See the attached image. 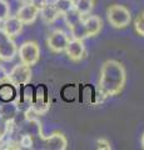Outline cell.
Returning a JSON list of instances; mask_svg holds the SVG:
<instances>
[{
	"mask_svg": "<svg viewBox=\"0 0 144 150\" xmlns=\"http://www.w3.org/2000/svg\"><path fill=\"white\" fill-rule=\"evenodd\" d=\"M125 81H127V73L122 63L117 60H106L101 65L98 90L103 98L119 94L124 89Z\"/></svg>",
	"mask_w": 144,
	"mask_h": 150,
	"instance_id": "6da1fadb",
	"label": "cell"
},
{
	"mask_svg": "<svg viewBox=\"0 0 144 150\" xmlns=\"http://www.w3.org/2000/svg\"><path fill=\"white\" fill-rule=\"evenodd\" d=\"M106 18H108L109 24L115 29H123V28L128 26L132 20L129 9H127L124 5H119V4H113L108 8Z\"/></svg>",
	"mask_w": 144,
	"mask_h": 150,
	"instance_id": "7a4b0ae2",
	"label": "cell"
},
{
	"mask_svg": "<svg viewBox=\"0 0 144 150\" xmlns=\"http://www.w3.org/2000/svg\"><path fill=\"white\" fill-rule=\"evenodd\" d=\"M20 62L29 67H33L40 59V48L35 41H25L18 49Z\"/></svg>",
	"mask_w": 144,
	"mask_h": 150,
	"instance_id": "3957f363",
	"label": "cell"
},
{
	"mask_svg": "<svg viewBox=\"0 0 144 150\" xmlns=\"http://www.w3.org/2000/svg\"><path fill=\"white\" fill-rule=\"evenodd\" d=\"M31 79V69L29 65L24 63L16 64L11 69V71L8 74V81H10L13 85H28Z\"/></svg>",
	"mask_w": 144,
	"mask_h": 150,
	"instance_id": "277c9868",
	"label": "cell"
},
{
	"mask_svg": "<svg viewBox=\"0 0 144 150\" xmlns=\"http://www.w3.org/2000/svg\"><path fill=\"white\" fill-rule=\"evenodd\" d=\"M69 43V38L63 30L57 29L54 30L48 38V48L54 51V53H63L67 49V45Z\"/></svg>",
	"mask_w": 144,
	"mask_h": 150,
	"instance_id": "5b68a950",
	"label": "cell"
},
{
	"mask_svg": "<svg viewBox=\"0 0 144 150\" xmlns=\"http://www.w3.org/2000/svg\"><path fill=\"white\" fill-rule=\"evenodd\" d=\"M18 54L16 44L10 36H8L4 31H0V59L11 60Z\"/></svg>",
	"mask_w": 144,
	"mask_h": 150,
	"instance_id": "8992f818",
	"label": "cell"
},
{
	"mask_svg": "<svg viewBox=\"0 0 144 150\" xmlns=\"http://www.w3.org/2000/svg\"><path fill=\"white\" fill-rule=\"evenodd\" d=\"M49 108V98H48V90L44 85H39L35 89L33 101H31V109H33L36 114L39 112H44Z\"/></svg>",
	"mask_w": 144,
	"mask_h": 150,
	"instance_id": "52a82bcc",
	"label": "cell"
},
{
	"mask_svg": "<svg viewBox=\"0 0 144 150\" xmlns=\"http://www.w3.org/2000/svg\"><path fill=\"white\" fill-rule=\"evenodd\" d=\"M40 10L36 6H34L30 1L29 3H25L24 5H21L19 8V10L16 13V18L25 25H29V24H33V23L38 18Z\"/></svg>",
	"mask_w": 144,
	"mask_h": 150,
	"instance_id": "ba28073f",
	"label": "cell"
},
{
	"mask_svg": "<svg viewBox=\"0 0 144 150\" xmlns=\"http://www.w3.org/2000/svg\"><path fill=\"white\" fill-rule=\"evenodd\" d=\"M65 51H67V55L69 56V59H72L73 62H79L85 55L84 43H83V40H78V39L69 40Z\"/></svg>",
	"mask_w": 144,
	"mask_h": 150,
	"instance_id": "9c48e42d",
	"label": "cell"
},
{
	"mask_svg": "<svg viewBox=\"0 0 144 150\" xmlns=\"http://www.w3.org/2000/svg\"><path fill=\"white\" fill-rule=\"evenodd\" d=\"M46 148L50 150H65L68 146V140L63 133H53L45 139Z\"/></svg>",
	"mask_w": 144,
	"mask_h": 150,
	"instance_id": "30bf717a",
	"label": "cell"
},
{
	"mask_svg": "<svg viewBox=\"0 0 144 150\" xmlns=\"http://www.w3.org/2000/svg\"><path fill=\"white\" fill-rule=\"evenodd\" d=\"M23 23L18 19L16 16H9L8 19L4 20V25H3V31L8 36L14 38L16 35L20 34V31L23 29Z\"/></svg>",
	"mask_w": 144,
	"mask_h": 150,
	"instance_id": "8fae6325",
	"label": "cell"
},
{
	"mask_svg": "<svg viewBox=\"0 0 144 150\" xmlns=\"http://www.w3.org/2000/svg\"><path fill=\"white\" fill-rule=\"evenodd\" d=\"M83 21H84L88 36H94L96 34H99V31L101 30V26H103V20L98 15H89Z\"/></svg>",
	"mask_w": 144,
	"mask_h": 150,
	"instance_id": "7c38bea8",
	"label": "cell"
},
{
	"mask_svg": "<svg viewBox=\"0 0 144 150\" xmlns=\"http://www.w3.org/2000/svg\"><path fill=\"white\" fill-rule=\"evenodd\" d=\"M18 112L19 106L14 101H3V104L0 105V116L6 121H13L16 118Z\"/></svg>",
	"mask_w": 144,
	"mask_h": 150,
	"instance_id": "4fadbf2b",
	"label": "cell"
},
{
	"mask_svg": "<svg viewBox=\"0 0 144 150\" xmlns=\"http://www.w3.org/2000/svg\"><path fill=\"white\" fill-rule=\"evenodd\" d=\"M23 133L29 134L31 137H40L41 135V125L38 119L35 118H26L23 123Z\"/></svg>",
	"mask_w": 144,
	"mask_h": 150,
	"instance_id": "5bb4252c",
	"label": "cell"
},
{
	"mask_svg": "<svg viewBox=\"0 0 144 150\" xmlns=\"http://www.w3.org/2000/svg\"><path fill=\"white\" fill-rule=\"evenodd\" d=\"M16 95L15 85L9 83H1L0 84V100L1 101H13Z\"/></svg>",
	"mask_w": 144,
	"mask_h": 150,
	"instance_id": "9a60e30c",
	"label": "cell"
},
{
	"mask_svg": "<svg viewBox=\"0 0 144 150\" xmlns=\"http://www.w3.org/2000/svg\"><path fill=\"white\" fill-rule=\"evenodd\" d=\"M40 15L41 18L44 19V21L46 23H54L55 20H57V18L60 15L59 11L57 10V8L54 6V4H46V5L43 8V9H40Z\"/></svg>",
	"mask_w": 144,
	"mask_h": 150,
	"instance_id": "2e32d148",
	"label": "cell"
},
{
	"mask_svg": "<svg viewBox=\"0 0 144 150\" xmlns=\"http://www.w3.org/2000/svg\"><path fill=\"white\" fill-rule=\"evenodd\" d=\"M70 33H72L73 39L84 40L85 38H88V33H87L84 21H83V20H80L79 23H77L75 25H73V26L70 28Z\"/></svg>",
	"mask_w": 144,
	"mask_h": 150,
	"instance_id": "e0dca14e",
	"label": "cell"
},
{
	"mask_svg": "<svg viewBox=\"0 0 144 150\" xmlns=\"http://www.w3.org/2000/svg\"><path fill=\"white\" fill-rule=\"evenodd\" d=\"M74 8L83 15H88L94 8V0H77L74 3Z\"/></svg>",
	"mask_w": 144,
	"mask_h": 150,
	"instance_id": "ac0fdd59",
	"label": "cell"
},
{
	"mask_svg": "<svg viewBox=\"0 0 144 150\" xmlns=\"http://www.w3.org/2000/svg\"><path fill=\"white\" fill-rule=\"evenodd\" d=\"M64 19H65V23H67L68 28L70 29L73 25H75L77 23H79L82 20V14L79 13L75 8H73V9H70L69 11H67L65 14H64Z\"/></svg>",
	"mask_w": 144,
	"mask_h": 150,
	"instance_id": "d6986e66",
	"label": "cell"
},
{
	"mask_svg": "<svg viewBox=\"0 0 144 150\" xmlns=\"http://www.w3.org/2000/svg\"><path fill=\"white\" fill-rule=\"evenodd\" d=\"M74 0H54V6L57 8L60 15H64L67 11L74 8Z\"/></svg>",
	"mask_w": 144,
	"mask_h": 150,
	"instance_id": "ffe728a7",
	"label": "cell"
},
{
	"mask_svg": "<svg viewBox=\"0 0 144 150\" xmlns=\"http://www.w3.org/2000/svg\"><path fill=\"white\" fill-rule=\"evenodd\" d=\"M82 101L85 103V104H90V103L95 101L96 95H94V91H93V88L90 85H85L82 89Z\"/></svg>",
	"mask_w": 144,
	"mask_h": 150,
	"instance_id": "44dd1931",
	"label": "cell"
},
{
	"mask_svg": "<svg viewBox=\"0 0 144 150\" xmlns=\"http://www.w3.org/2000/svg\"><path fill=\"white\" fill-rule=\"evenodd\" d=\"M10 16V6L5 0H0V21H4Z\"/></svg>",
	"mask_w": 144,
	"mask_h": 150,
	"instance_id": "7402d4cb",
	"label": "cell"
},
{
	"mask_svg": "<svg viewBox=\"0 0 144 150\" xmlns=\"http://www.w3.org/2000/svg\"><path fill=\"white\" fill-rule=\"evenodd\" d=\"M19 144L21 145V148H25V149H31L34 145L33 142V137L29 134H23V137L20 138V142Z\"/></svg>",
	"mask_w": 144,
	"mask_h": 150,
	"instance_id": "603a6c76",
	"label": "cell"
},
{
	"mask_svg": "<svg viewBox=\"0 0 144 150\" xmlns=\"http://www.w3.org/2000/svg\"><path fill=\"white\" fill-rule=\"evenodd\" d=\"M134 28H135V31L138 33L140 36H144V13L140 14L137 19L135 23H134Z\"/></svg>",
	"mask_w": 144,
	"mask_h": 150,
	"instance_id": "cb8c5ba5",
	"label": "cell"
},
{
	"mask_svg": "<svg viewBox=\"0 0 144 150\" xmlns=\"http://www.w3.org/2000/svg\"><path fill=\"white\" fill-rule=\"evenodd\" d=\"M96 148L99 150H110L111 149V145L109 143V140H106L104 138H100L96 140Z\"/></svg>",
	"mask_w": 144,
	"mask_h": 150,
	"instance_id": "d4e9b609",
	"label": "cell"
},
{
	"mask_svg": "<svg viewBox=\"0 0 144 150\" xmlns=\"http://www.w3.org/2000/svg\"><path fill=\"white\" fill-rule=\"evenodd\" d=\"M29 1L33 4L34 6H36L40 10V9H43L46 4H48V0H29Z\"/></svg>",
	"mask_w": 144,
	"mask_h": 150,
	"instance_id": "484cf974",
	"label": "cell"
},
{
	"mask_svg": "<svg viewBox=\"0 0 144 150\" xmlns=\"http://www.w3.org/2000/svg\"><path fill=\"white\" fill-rule=\"evenodd\" d=\"M5 81H8V73L5 71V69L0 65V84L5 83Z\"/></svg>",
	"mask_w": 144,
	"mask_h": 150,
	"instance_id": "4316f807",
	"label": "cell"
},
{
	"mask_svg": "<svg viewBox=\"0 0 144 150\" xmlns=\"http://www.w3.org/2000/svg\"><path fill=\"white\" fill-rule=\"evenodd\" d=\"M140 145H142V148L144 149V133L142 135V138H140Z\"/></svg>",
	"mask_w": 144,
	"mask_h": 150,
	"instance_id": "83f0119b",
	"label": "cell"
},
{
	"mask_svg": "<svg viewBox=\"0 0 144 150\" xmlns=\"http://www.w3.org/2000/svg\"><path fill=\"white\" fill-rule=\"evenodd\" d=\"M1 138H3V135H0V140H1Z\"/></svg>",
	"mask_w": 144,
	"mask_h": 150,
	"instance_id": "f1b7e54d",
	"label": "cell"
},
{
	"mask_svg": "<svg viewBox=\"0 0 144 150\" xmlns=\"http://www.w3.org/2000/svg\"><path fill=\"white\" fill-rule=\"evenodd\" d=\"M21 1H26V0H21Z\"/></svg>",
	"mask_w": 144,
	"mask_h": 150,
	"instance_id": "f546056e",
	"label": "cell"
}]
</instances>
